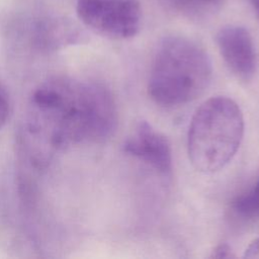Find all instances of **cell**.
Wrapping results in <instances>:
<instances>
[{
  "label": "cell",
  "mask_w": 259,
  "mask_h": 259,
  "mask_svg": "<svg viewBox=\"0 0 259 259\" xmlns=\"http://www.w3.org/2000/svg\"><path fill=\"white\" fill-rule=\"evenodd\" d=\"M116 123L113 97L97 82L53 78L41 83L30 99L29 134L49 150L103 141Z\"/></svg>",
  "instance_id": "cell-1"
},
{
  "label": "cell",
  "mask_w": 259,
  "mask_h": 259,
  "mask_svg": "<svg viewBox=\"0 0 259 259\" xmlns=\"http://www.w3.org/2000/svg\"><path fill=\"white\" fill-rule=\"evenodd\" d=\"M211 76V62L199 45L184 36L170 35L158 46L148 91L161 105L185 104L206 90Z\"/></svg>",
  "instance_id": "cell-2"
},
{
  "label": "cell",
  "mask_w": 259,
  "mask_h": 259,
  "mask_svg": "<svg viewBox=\"0 0 259 259\" xmlns=\"http://www.w3.org/2000/svg\"><path fill=\"white\" fill-rule=\"evenodd\" d=\"M244 135L239 105L226 96L205 100L192 115L187 139L193 167L203 173L224 168L236 155Z\"/></svg>",
  "instance_id": "cell-3"
},
{
  "label": "cell",
  "mask_w": 259,
  "mask_h": 259,
  "mask_svg": "<svg viewBox=\"0 0 259 259\" xmlns=\"http://www.w3.org/2000/svg\"><path fill=\"white\" fill-rule=\"evenodd\" d=\"M138 0H77L79 20L95 33L111 39L135 36L142 24Z\"/></svg>",
  "instance_id": "cell-4"
},
{
  "label": "cell",
  "mask_w": 259,
  "mask_h": 259,
  "mask_svg": "<svg viewBox=\"0 0 259 259\" xmlns=\"http://www.w3.org/2000/svg\"><path fill=\"white\" fill-rule=\"evenodd\" d=\"M20 35L32 50L51 53L87 40V34L74 19L45 15L28 19L20 27Z\"/></svg>",
  "instance_id": "cell-5"
},
{
  "label": "cell",
  "mask_w": 259,
  "mask_h": 259,
  "mask_svg": "<svg viewBox=\"0 0 259 259\" xmlns=\"http://www.w3.org/2000/svg\"><path fill=\"white\" fill-rule=\"evenodd\" d=\"M124 153L153 167L163 175L172 171V151L167 138L148 121H139L122 146Z\"/></svg>",
  "instance_id": "cell-6"
},
{
  "label": "cell",
  "mask_w": 259,
  "mask_h": 259,
  "mask_svg": "<svg viewBox=\"0 0 259 259\" xmlns=\"http://www.w3.org/2000/svg\"><path fill=\"white\" fill-rule=\"evenodd\" d=\"M215 41L219 51L229 67L238 78L249 80L256 71L257 57L253 38L243 26L229 24L218 31Z\"/></svg>",
  "instance_id": "cell-7"
},
{
  "label": "cell",
  "mask_w": 259,
  "mask_h": 259,
  "mask_svg": "<svg viewBox=\"0 0 259 259\" xmlns=\"http://www.w3.org/2000/svg\"><path fill=\"white\" fill-rule=\"evenodd\" d=\"M231 211L243 222L259 219V172L254 182L232 200Z\"/></svg>",
  "instance_id": "cell-8"
},
{
  "label": "cell",
  "mask_w": 259,
  "mask_h": 259,
  "mask_svg": "<svg viewBox=\"0 0 259 259\" xmlns=\"http://www.w3.org/2000/svg\"><path fill=\"white\" fill-rule=\"evenodd\" d=\"M177 9L193 15L211 12L219 7L223 0H164Z\"/></svg>",
  "instance_id": "cell-9"
},
{
  "label": "cell",
  "mask_w": 259,
  "mask_h": 259,
  "mask_svg": "<svg viewBox=\"0 0 259 259\" xmlns=\"http://www.w3.org/2000/svg\"><path fill=\"white\" fill-rule=\"evenodd\" d=\"M10 104H9V97L4 87L3 83L0 80V130L5 125L9 116Z\"/></svg>",
  "instance_id": "cell-10"
},
{
  "label": "cell",
  "mask_w": 259,
  "mask_h": 259,
  "mask_svg": "<svg viewBox=\"0 0 259 259\" xmlns=\"http://www.w3.org/2000/svg\"><path fill=\"white\" fill-rule=\"evenodd\" d=\"M210 258H235L236 255L234 254L232 248L227 244H221L218 245L212 251L209 256Z\"/></svg>",
  "instance_id": "cell-11"
},
{
  "label": "cell",
  "mask_w": 259,
  "mask_h": 259,
  "mask_svg": "<svg viewBox=\"0 0 259 259\" xmlns=\"http://www.w3.org/2000/svg\"><path fill=\"white\" fill-rule=\"evenodd\" d=\"M245 258H259V238L255 239L245 250Z\"/></svg>",
  "instance_id": "cell-12"
},
{
  "label": "cell",
  "mask_w": 259,
  "mask_h": 259,
  "mask_svg": "<svg viewBox=\"0 0 259 259\" xmlns=\"http://www.w3.org/2000/svg\"><path fill=\"white\" fill-rule=\"evenodd\" d=\"M250 3L253 7V10L254 12L256 13L257 17L259 18V0H250Z\"/></svg>",
  "instance_id": "cell-13"
}]
</instances>
